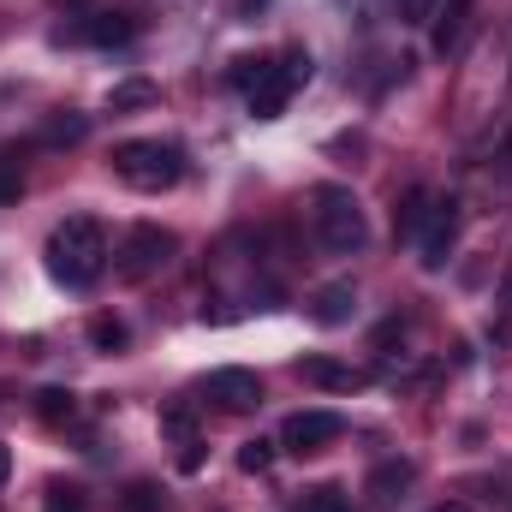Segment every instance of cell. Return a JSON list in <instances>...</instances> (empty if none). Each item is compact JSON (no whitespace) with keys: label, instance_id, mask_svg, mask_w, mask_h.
<instances>
[{"label":"cell","instance_id":"obj_1","mask_svg":"<svg viewBox=\"0 0 512 512\" xmlns=\"http://www.w3.org/2000/svg\"><path fill=\"white\" fill-rule=\"evenodd\" d=\"M108 268V233L96 215H66L54 233H48V274L72 292H84L96 274Z\"/></svg>","mask_w":512,"mask_h":512},{"label":"cell","instance_id":"obj_2","mask_svg":"<svg viewBox=\"0 0 512 512\" xmlns=\"http://www.w3.org/2000/svg\"><path fill=\"white\" fill-rule=\"evenodd\" d=\"M114 173L126 179L131 191H173L185 179V149L161 143V137H126L114 149Z\"/></svg>","mask_w":512,"mask_h":512},{"label":"cell","instance_id":"obj_3","mask_svg":"<svg viewBox=\"0 0 512 512\" xmlns=\"http://www.w3.org/2000/svg\"><path fill=\"white\" fill-rule=\"evenodd\" d=\"M316 239L334 256H352V251L370 245V221H364V209H358L352 191H340V185H322L316 191Z\"/></svg>","mask_w":512,"mask_h":512},{"label":"cell","instance_id":"obj_4","mask_svg":"<svg viewBox=\"0 0 512 512\" xmlns=\"http://www.w3.org/2000/svg\"><path fill=\"white\" fill-rule=\"evenodd\" d=\"M304 84H310V54L304 48H292L280 60H262V72H256V84H251V114L256 120H274L292 102V90H304Z\"/></svg>","mask_w":512,"mask_h":512},{"label":"cell","instance_id":"obj_5","mask_svg":"<svg viewBox=\"0 0 512 512\" xmlns=\"http://www.w3.org/2000/svg\"><path fill=\"white\" fill-rule=\"evenodd\" d=\"M173 251H179V239L167 227H131L120 239V251H114V274L120 280H149L173 262Z\"/></svg>","mask_w":512,"mask_h":512},{"label":"cell","instance_id":"obj_6","mask_svg":"<svg viewBox=\"0 0 512 512\" xmlns=\"http://www.w3.org/2000/svg\"><path fill=\"white\" fill-rule=\"evenodd\" d=\"M340 435H346V423H340L334 411H292V417L280 423V447H286V453H298V459H310V453L334 447Z\"/></svg>","mask_w":512,"mask_h":512},{"label":"cell","instance_id":"obj_7","mask_svg":"<svg viewBox=\"0 0 512 512\" xmlns=\"http://www.w3.org/2000/svg\"><path fill=\"white\" fill-rule=\"evenodd\" d=\"M453 239H459V203L453 197H435L429 203V221H423V268H447Z\"/></svg>","mask_w":512,"mask_h":512},{"label":"cell","instance_id":"obj_8","mask_svg":"<svg viewBox=\"0 0 512 512\" xmlns=\"http://www.w3.org/2000/svg\"><path fill=\"white\" fill-rule=\"evenodd\" d=\"M203 393L221 405V411H256L262 405V382H256V370H215Z\"/></svg>","mask_w":512,"mask_h":512},{"label":"cell","instance_id":"obj_9","mask_svg":"<svg viewBox=\"0 0 512 512\" xmlns=\"http://www.w3.org/2000/svg\"><path fill=\"white\" fill-rule=\"evenodd\" d=\"M161 429L173 435V465H179L185 477H197V471H203V435L191 429V411H185V405H167V411H161Z\"/></svg>","mask_w":512,"mask_h":512},{"label":"cell","instance_id":"obj_10","mask_svg":"<svg viewBox=\"0 0 512 512\" xmlns=\"http://www.w3.org/2000/svg\"><path fill=\"white\" fill-rule=\"evenodd\" d=\"M352 310H358V292H352L346 280H334V286H322V292L310 298V322H316V328H346Z\"/></svg>","mask_w":512,"mask_h":512},{"label":"cell","instance_id":"obj_11","mask_svg":"<svg viewBox=\"0 0 512 512\" xmlns=\"http://www.w3.org/2000/svg\"><path fill=\"white\" fill-rule=\"evenodd\" d=\"M304 382L334 387V393H352V387H364V376L346 370V364H334V358H304Z\"/></svg>","mask_w":512,"mask_h":512},{"label":"cell","instance_id":"obj_12","mask_svg":"<svg viewBox=\"0 0 512 512\" xmlns=\"http://www.w3.org/2000/svg\"><path fill=\"white\" fill-rule=\"evenodd\" d=\"M465 18H471V0H453V6L441 12V24H435V54H453V48L465 42Z\"/></svg>","mask_w":512,"mask_h":512},{"label":"cell","instance_id":"obj_13","mask_svg":"<svg viewBox=\"0 0 512 512\" xmlns=\"http://www.w3.org/2000/svg\"><path fill=\"white\" fill-rule=\"evenodd\" d=\"M429 203H435L429 191H411V197L399 203V215H393V227H399V239H417V233H423V221H429Z\"/></svg>","mask_w":512,"mask_h":512},{"label":"cell","instance_id":"obj_14","mask_svg":"<svg viewBox=\"0 0 512 512\" xmlns=\"http://www.w3.org/2000/svg\"><path fill=\"white\" fill-rule=\"evenodd\" d=\"M72 36H84V42H126L131 24L120 18V12H96V18H90V24H78Z\"/></svg>","mask_w":512,"mask_h":512},{"label":"cell","instance_id":"obj_15","mask_svg":"<svg viewBox=\"0 0 512 512\" xmlns=\"http://www.w3.org/2000/svg\"><path fill=\"white\" fill-rule=\"evenodd\" d=\"M90 346L96 352H120L126 346V322L120 316H90Z\"/></svg>","mask_w":512,"mask_h":512},{"label":"cell","instance_id":"obj_16","mask_svg":"<svg viewBox=\"0 0 512 512\" xmlns=\"http://www.w3.org/2000/svg\"><path fill=\"white\" fill-rule=\"evenodd\" d=\"M36 411H42V423H72L78 417V399L60 393V387H48V393H36Z\"/></svg>","mask_w":512,"mask_h":512},{"label":"cell","instance_id":"obj_17","mask_svg":"<svg viewBox=\"0 0 512 512\" xmlns=\"http://www.w3.org/2000/svg\"><path fill=\"white\" fill-rule=\"evenodd\" d=\"M155 102V84H143V78H131L114 90V114H126V108H149Z\"/></svg>","mask_w":512,"mask_h":512},{"label":"cell","instance_id":"obj_18","mask_svg":"<svg viewBox=\"0 0 512 512\" xmlns=\"http://www.w3.org/2000/svg\"><path fill=\"white\" fill-rule=\"evenodd\" d=\"M120 512H161V489H155V483H131Z\"/></svg>","mask_w":512,"mask_h":512},{"label":"cell","instance_id":"obj_19","mask_svg":"<svg viewBox=\"0 0 512 512\" xmlns=\"http://www.w3.org/2000/svg\"><path fill=\"white\" fill-rule=\"evenodd\" d=\"M268 465H274V441H245V447H239V471H268Z\"/></svg>","mask_w":512,"mask_h":512},{"label":"cell","instance_id":"obj_20","mask_svg":"<svg viewBox=\"0 0 512 512\" xmlns=\"http://www.w3.org/2000/svg\"><path fill=\"white\" fill-rule=\"evenodd\" d=\"M298 512H352V507H346V495H340V489H310Z\"/></svg>","mask_w":512,"mask_h":512},{"label":"cell","instance_id":"obj_21","mask_svg":"<svg viewBox=\"0 0 512 512\" xmlns=\"http://www.w3.org/2000/svg\"><path fill=\"white\" fill-rule=\"evenodd\" d=\"M495 346H512V268L501 280V322H495Z\"/></svg>","mask_w":512,"mask_h":512},{"label":"cell","instance_id":"obj_22","mask_svg":"<svg viewBox=\"0 0 512 512\" xmlns=\"http://www.w3.org/2000/svg\"><path fill=\"white\" fill-rule=\"evenodd\" d=\"M48 512H84V495L78 489H48Z\"/></svg>","mask_w":512,"mask_h":512},{"label":"cell","instance_id":"obj_23","mask_svg":"<svg viewBox=\"0 0 512 512\" xmlns=\"http://www.w3.org/2000/svg\"><path fill=\"white\" fill-rule=\"evenodd\" d=\"M399 18L405 24H429L435 18V0H399Z\"/></svg>","mask_w":512,"mask_h":512},{"label":"cell","instance_id":"obj_24","mask_svg":"<svg viewBox=\"0 0 512 512\" xmlns=\"http://www.w3.org/2000/svg\"><path fill=\"white\" fill-rule=\"evenodd\" d=\"M399 483H411V465H382L376 471V489H399Z\"/></svg>","mask_w":512,"mask_h":512},{"label":"cell","instance_id":"obj_25","mask_svg":"<svg viewBox=\"0 0 512 512\" xmlns=\"http://www.w3.org/2000/svg\"><path fill=\"white\" fill-rule=\"evenodd\" d=\"M18 191H24V179L12 167H0V203H18Z\"/></svg>","mask_w":512,"mask_h":512},{"label":"cell","instance_id":"obj_26","mask_svg":"<svg viewBox=\"0 0 512 512\" xmlns=\"http://www.w3.org/2000/svg\"><path fill=\"white\" fill-rule=\"evenodd\" d=\"M6 477H12V453L0 447V489H6Z\"/></svg>","mask_w":512,"mask_h":512},{"label":"cell","instance_id":"obj_27","mask_svg":"<svg viewBox=\"0 0 512 512\" xmlns=\"http://www.w3.org/2000/svg\"><path fill=\"white\" fill-rule=\"evenodd\" d=\"M429 512H471L465 501H441V507H429Z\"/></svg>","mask_w":512,"mask_h":512}]
</instances>
